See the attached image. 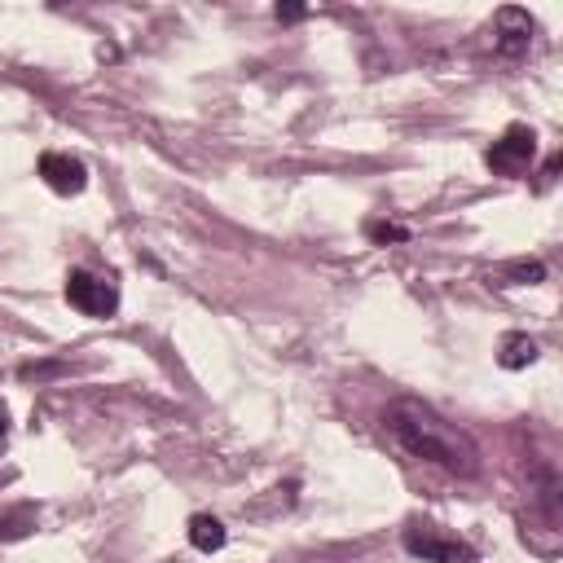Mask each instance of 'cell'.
<instances>
[{
	"mask_svg": "<svg viewBox=\"0 0 563 563\" xmlns=\"http://www.w3.org/2000/svg\"><path fill=\"white\" fill-rule=\"evenodd\" d=\"M502 278L511 282V286H533V282L546 278V264H542V260H511V264L502 269Z\"/></svg>",
	"mask_w": 563,
	"mask_h": 563,
	"instance_id": "9",
	"label": "cell"
},
{
	"mask_svg": "<svg viewBox=\"0 0 563 563\" xmlns=\"http://www.w3.org/2000/svg\"><path fill=\"white\" fill-rule=\"evenodd\" d=\"M22 524H31V511H18L14 520H5V524H0V537H22V533H27V528H22Z\"/></svg>",
	"mask_w": 563,
	"mask_h": 563,
	"instance_id": "11",
	"label": "cell"
},
{
	"mask_svg": "<svg viewBox=\"0 0 563 563\" xmlns=\"http://www.w3.org/2000/svg\"><path fill=\"white\" fill-rule=\"evenodd\" d=\"M383 427L396 445L418 462H432V467L449 471L458 480H471L480 471V449L462 427H454L445 414H436L427 401L401 396L383 410Z\"/></svg>",
	"mask_w": 563,
	"mask_h": 563,
	"instance_id": "1",
	"label": "cell"
},
{
	"mask_svg": "<svg viewBox=\"0 0 563 563\" xmlns=\"http://www.w3.org/2000/svg\"><path fill=\"white\" fill-rule=\"evenodd\" d=\"M405 550H410L414 559H427V563H480V555L467 542H458V537L427 533V528H423V533L410 528V533H405Z\"/></svg>",
	"mask_w": 563,
	"mask_h": 563,
	"instance_id": "4",
	"label": "cell"
},
{
	"mask_svg": "<svg viewBox=\"0 0 563 563\" xmlns=\"http://www.w3.org/2000/svg\"><path fill=\"white\" fill-rule=\"evenodd\" d=\"M533 154H537V132L515 124V128L502 132V141H493V150L484 154V163H489L493 172H502V176H520V172H528Z\"/></svg>",
	"mask_w": 563,
	"mask_h": 563,
	"instance_id": "3",
	"label": "cell"
},
{
	"mask_svg": "<svg viewBox=\"0 0 563 563\" xmlns=\"http://www.w3.org/2000/svg\"><path fill=\"white\" fill-rule=\"evenodd\" d=\"M5 432H9V410L0 405V440H5Z\"/></svg>",
	"mask_w": 563,
	"mask_h": 563,
	"instance_id": "13",
	"label": "cell"
},
{
	"mask_svg": "<svg viewBox=\"0 0 563 563\" xmlns=\"http://www.w3.org/2000/svg\"><path fill=\"white\" fill-rule=\"evenodd\" d=\"M225 542H229V533H225V524H220L216 515H194L190 520V546L194 550L216 555V550H225Z\"/></svg>",
	"mask_w": 563,
	"mask_h": 563,
	"instance_id": "7",
	"label": "cell"
},
{
	"mask_svg": "<svg viewBox=\"0 0 563 563\" xmlns=\"http://www.w3.org/2000/svg\"><path fill=\"white\" fill-rule=\"evenodd\" d=\"M537 357H542V348H537V339H528V335H506L502 348H498L502 370H524V366H533Z\"/></svg>",
	"mask_w": 563,
	"mask_h": 563,
	"instance_id": "8",
	"label": "cell"
},
{
	"mask_svg": "<svg viewBox=\"0 0 563 563\" xmlns=\"http://www.w3.org/2000/svg\"><path fill=\"white\" fill-rule=\"evenodd\" d=\"M366 238H370V242H405V238H410V229H405V225H392V220H370V225H366Z\"/></svg>",
	"mask_w": 563,
	"mask_h": 563,
	"instance_id": "10",
	"label": "cell"
},
{
	"mask_svg": "<svg viewBox=\"0 0 563 563\" xmlns=\"http://www.w3.org/2000/svg\"><path fill=\"white\" fill-rule=\"evenodd\" d=\"M533 44V18L524 9H502L498 14V53L502 58H520Z\"/></svg>",
	"mask_w": 563,
	"mask_h": 563,
	"instance_id": "6",
	"label": "cell"
},
{
	"mask_svg": "<svg viewBox=\"0 0 563 563\" xmlns=\"http://www.w3.org/2000/svg\"><path fill=\"white\" fill-rule=\"evenodd\" d=\"M308 14L304 5H278V22H300Z\"/></svg>",
	"mask_w": 563,
	"mask_h": 563,
	"instance_id": "12",
	"label": "cell"
},
{
	"mask_svg": "<svg viewBox=\"0 0 563 563\" xmlns=\"http://www.w3.org/2000/svg\"><path fill=\"white\" fill-rule=\"evenodd\" d=\"M66 304L80 308L84 317H97V322H106V317L119 313V286L110 278H93V273L75 269L71 278H66Z\"/></svg>",
	"mask_w": 563,
	"mask_h": 563,
	"instance_id": "2",
	"label": "cell"
},
{
	"mask_svg": "<svg viewBox=\"0 0 563 563\" xmlns=\"http://www.w3.org/2000/svg\"><path fill=\"white\" fill-rule=\"evenodd\" d=\"M40 176H44V185L49 190H58V194H80L84 185H88V168L75 154H58V150H49V154H40Z\"/></svg>",
	"mask_w": 563,
	"mask_h": 563,
	"instance_id": "5",
	"label": "cell"
}]
</instances>
